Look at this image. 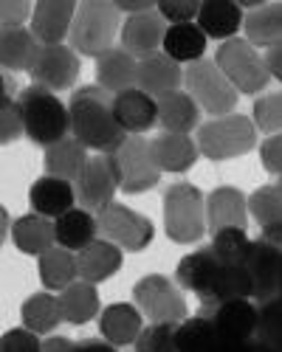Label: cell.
<instances>
[{
    "mask_svg": "<svg viewBox=\"0 0 282 352\" xmlns=\"http://www.w3.org/2000/svg\"><path fill=\"white\" fill-rule=\"evenodd\" d=\"M71 135L85 146V150H96L113 155L127 141V133L116 122L113 113V96L102 91L99 85L79 87L71 96Z\"/></svg>",
    "mask_w": 282,
    "mask_h": 352,
    "instance_id": "1",
    "label": "cell"
},
{
    "mask_svg": "<svg viewBox=\"0 0 282 352\" xmlns=\"http://www.w3.org/2000/svg\"><path fill=\"white\" fill-rule=\"evenodd\" d=\"M17 107H20V116H23L25 135L32 138L34 144H40V146L48 150V146L68 138V133H71V110L51 91H45V87L32 85V87H25V91H20Z\"/></svg>",
    "mask_w": 282,
    "mask_h": 352,
    "instance_id": "2",
    "label": "cell"
},
{
    "mask_svg": "<svg viewBox=\"0 0 282 352\" xmlns=\"http://www.w3.org/2000/svg\"><path fill=\"white\" fill-rule=\"evenodd\" d=\"M119 23H122V12L116 9V3H110V0H82L71 28L74 51L99 60L107 51H113Z\"/></svg>",
    "mask_w": 282,
    "mask_h": 352,
    "instance_id": "3",
    "label": "cell"
},
{
    "mask_svg": "<svg viewBox=\"0 0 282 352\" xmlns=\"http://www.w3.org/2000/svg\"><path fill=\"white\" fill-rule=\"evenodd\" d=\"M164 228L173 243L189 245L204 237L206 226V200L204 192L192 184H173L164 192Z\"/></svg>",
    "mask_w": 282,
    "mask_h": 352,
    "instance_id": "4",
    "label": "cell"
},
{
    "mask_svg": "<svg viewBox=\"0 0 282 352\" xmlns=\"http://www.w3.org/2000/svg\"><path fill=\"white\" fill-rule=\"evenodd\" d=\"M254 144H257V124L248 116H223L197 130V150L209 161L240 158Z\"/></svg>",
    "mask_w": 282,
    "mask_h": 352,
    "instance_id": "5",
    "label": "cell"
},
{
    "mask_svg": "<svg viewBox=\"0 0 282 352\" xmlns=\"http://www.w3.org/2000/svg\"><path fill=\"white\" fill-rule=\"evenodd\" d=\"M215 63L226 74V79L237 87V94H260L271 79L265 56H260L248 40H226L215 54Z\"/></svg>",
    "mask_w": 282,
    "mask_h": 352,
    "instance_id": "6",
    "label": "cell"
},
{
    "mask_svg": "<svg viewBox=\"0 0 282 352\" xmlns=\"http://www.w3.org/2000/svg\"><path fill=\"white\" fill-rule=\"evenodd\" d=\"M184 85L189 96L197 102V107H204L209 116H229L237 107V87L226 79V74L217 68V63L201 60L192 63L184 71Z\"/></svg>",
    "mask_w": 282,
    "mask_h": 352,
    "instance_id": "7",
    "label": "cell"
},
{
    "mask_svg": "<svg viewBox=\"0 0 282 352\" xmlns=\"http://www.w3.org/2000/svg\"><path fill=\"white\" fill-rule=\"evenodd\" d=\"M135 307L144 313L153 324H181L186 321V302L181 290L161 274H150L138 279L133 287Z\"/></svg>",
    "mask_w": 282,
    "mask_h": 352,
    "instance_id": "8",
    "label": "cell"
},
{
    "mask_svg": "<svg viewBox=\"0 0 282 352\" xmlns=\"http://www.w3.org/2000/svg\"><path fill=\"white\" fill-rule=\"evenodd\" d=\"M110 158H113V164H116V169H119L122 192H127V195L147 192L161 178V169H158V164L153 158V146H150V141H144L141 135H127V141Z\"/></svg>",
    "mask_w": 282,
    "mask_h": 352,
    "instance_id": "9",
    "label": "cell"
},
{
    "mask_svg": "<svg viewBox=\"0 0 282 352\" xmlns=\"http://www.w3.org/2000/svg\"><path fill=\"white\" fill-rule=\"evenodd\" d=\"M96 220H99V234L102 237L107 243H113V245L124 248V251H144L155 237L153 223L144 214L122 206V203H110L107 209L99 212Z\"/></svg>",
    "mask_w": 282,
    "mask_h": 352,
    "instance_id": "10",
    "label": "cell"
},
{
    "mask_svg": "<svg viewBox=\"0 0 282 352\" xmlns=\"http://www.w3.org/2000/svg\"><path fill=\"white\" fill-rule=\"evenodd\" d=\"M246 271L251 276V299L257 305L279 299L282 287V245L260 237L251 243V254L246 259Z\"/></svg>",
    "mask_w": 282,
    "mask_h": 352,
    "instance_id": "11",
    "label": "cell"
},
{
    "mask_svg": "<svg viewBox=\"0 0 282 352\" xmlns=\"http://www.w3.org/2000/svg\"><path fill=\"white\" fill-rule=\"evenodd\" d=\"M201 316H206L220 338L226 341H254L260 324V305L248 299H232L217 305H201Z\"/></svg>",
    "mask_w": 282,
    "mask_h": 352,
    "instance_id": "12",
    "label": "cell"
},
{
    "mask_svg": "<svg viewBox=\"0 0 282 352\" xmlns=\"http://www.w3.org/2000/svg\"><path fill=\"white\" fill-rule=\"evenodd\" d=\"M116 189H122L116 164L110 155H96L76 181V203H82V209L88 212H102L113 203Z\"/></svg>",
    "mask_w": 282,
    "mask_h": 352,
    "instance_id": "13",
    "label": "cell"
},
{
    "mask_svg": "<svg viewBox=\"0 0 282 352\" xmlns=\"http://www.w3.org/2000/svg\"><path fill=\"white\" fill-rule=\"evenodd\" d=\"M79 76V56L68 45H43L40 56L32 68L34 85L45 91H68Z\"/></svg>",
    "mask_w": 282,
    "mask_h": 352,
    "instance_id": "14",
    "label": "cell"
},
{
    "mask_svg": "<svg viewBox=\"0 0 282 352\" xmlns=\"http://www.w3.org/2000/svg\"><path fill=\"white\" fill-rule=\"evenodd\" d=\"M76 9L74 0H40L32 14V34L43 45H60L71 34Z\"/></svg>",
    "mask_w": 282,
    "mask_h": 352,
    "instance_id": "15",
    "label": "cell"
},
{
    "mask_svg": "<svg viewBox=\"0 0 282 352\" xmlns=\"http://www.w3.org/2000/svg\"><path fill=\"white\" fill-rule=\"evenodd\" d=\"M166 20L155 12H144L124 20L122 28V45L127 54L138 56V60H147V56L158 54V48H164V37H166Z\"/></svg>",
    "mask_w": 282,
    "mask_h": 352,
    "instance_id": "16",
    "label": "cell"
},
{
    "mask_svg": "<svg viewBox=\"0 0 282 352\" xmlns=\"http://www.w3.org/2000/svg\"><path fill=\"white\" fill-rule=\"evenodd\" d=\"M248 197L235 186H220L206 197V226L212 234L223 228H246Z\"/></svg>",
    "mask_w": 282,
    "mask_h": 352,
    "instance_id": "17",
    "label": "cell"
},
{
    "mask_svg": "<svg viewBox=\"0 0 282 352\" xmlns=\"http://www.w3.org/2000/svg\"><path fill=\"white\" fill-rule=\"evenodd\" d=\"M181 79H184L181 65L175 60H169L166 54H153V56H147V60H138L135 87L150 94L153 99H164L169 94H178Z\"/></svg>",
    "mask_w": 282,
    "mask_h": 352,
    "instance_id": "18",
    "label": "cell"
},
{
    "mask_svg": "<svg viewBox=\"0 0 282 352\" xmlns=\"http://www.w3.org/2000/svg\"><path fill=\"white\" fill-rule=\"evenodd\" d=\"M113 113H116V122L122 124L124 133H147L155 122H158V102L133 87V91H124L119 96H113Z\"/></svg>",
    "mask_w": 282,
    "mask_h": 352,
    "instance_id": "19",
    "label": "cell"
},
{
    "mask_svg": "<svg viewBox=\"0 0 282 352\" xmlns=\"http://www.w3.org/2000/svg\"><path fill=\"white\" fill-rule=\"evenodd\" d=\"M220 268H223V262L215 256V251L212 248H201V251H195V254H189V256H184L178 262L175 279H178L181 287L197 293L201 302H204L209 296V290H212Z\"/></svg>",
    "mask_w": 282,
    "mask_h": 352,
    "instance_id": "20",
    "label": "cell"
},
{
    "mask_svg": "<svg viewBox=\"0 0 282 352\" xmlns=\"http://www.w3.org/2000/svg\"><path fill=\"white\" fill-rule=\"evenodd\" d=\"M28 200H32L34 214H43L48 220H60L63 214H68L76 203V189L71 186V181H60L51 178V175H43V178L32 186L28 192Z\"/></svg>",
    "mask_w": 282,
    "mask_h": 352,
    "instance_id": "21",
    "label": "cell"
},
{
    "mask_svg": "<svg viewBox=\"0 0 282 352\" xmlns=\"http://www.w3.org/2000/svg\"><path fill=\"white\" fill-rule=\"evenodd\" d=\"M138 79V63L135 56L127 54L124 48H113L105 56H99L96 63V82L102 91H107L110 96H119L124 91H133Z\"/></svg>",
    "mask_w": 282,
    "mask_h": 352,
    "instance_id": "22",
    "label": "cell"
},
{
    "mask_svg": "<svg viewBox=\"0 0 282 352\" xmlns=\"http://www.w3.org/2000/svg\"><path fill=\"white\" fill-rule=\"evenodd\" d=\"M197 25L206 37L215 40H235V34L240 32V25H246L243 20V9L232 0H206L201 3V14H197Z\"/></svg>",
    "mask_w": 282,
    "mask_h": 352,
    "instance_id": "23",
    "label": "cell"
},
{
    "mask_svg": "<svg viewBox=\"0 0 282 352\" xmlns=\"http://www.w3.org/2000/svg\"><path fill=\"white\" fill-rule=\"evenodd\" d=\"M40 40L25 32V28H3L0 32V65L6 71H28L32 74L37 56H40Z\"/></svg>",
    "mask_w": 282,
    "mask_h": 352,
    "instance_id": "24",
    "label": "cell"
},
{
    "mask_svg": "<svg viewBox=\"0 0 282 352\" xmlns=\"http://www.w3.org/2000/svg\"><path fill=\"white\" fill-rule=\"evenodd\" d=\"M141 313L135 305H110L102 318H99V330L105 336L107 344L113 346H127V344H135L138 336L144 333L141 330Z\"/></svg>",
    "mask_w": 282,
    "mask_h": 352,
    "instance_id": "25",
    "label": "cell"
},
{
    "mask_svg": "<svg viewBox=\"0 0 282 352\" xmlns=\"http://www.w3.org/2000/svg\"><path fill=\"white\" fill-rule=\"evenodd\" d=\"M76 262H79V279L99 285L122 268V248L107 240H96L85 251H79Z\"/></svg>",
    "mask_w": 282,
    "mask_h": 352,
    "instance_id": "26",
    "label": "cell"
},
{
    "mask_svg": "<svg viewBox=\"0 0 282 352\" xmlns=\"http://www.w3.org/2000/svg\"><path fill=\"white\" fill-rule=\"evenodd\" d=\"M12 240L23 254L43 256L56 243V228L43 214H25V217H17L12 223Z\"/></svg>",
    "mask_w": 282,
    "mask_h": 352,
    "instance_id": "27",
    "label": "cell"
},
{
    "mask_svg": "<svg viewBox=\"0 0 282 352\" xmlns=\"http://www.w3.org/2000/svg\"><path fill=\"white\" fill-rule=\"evenodd\" d=\"M153 146V158L158 164L161 172H186L192 169V164L197 161V146L189 135H178V133H164L155 141H150Z\"/></svg>",
    "mask_w": 282,
    "mask_h": 352,
    "instance_id": "28",
    "label": "cell"
},
{
    "mask_svg": "<svg viewBox=\"0 0 282 352\" xmlns=\"http://www.w3.org/2000/svg\"><path fill=\"white\" fill-rule=\"evenodd\" d=\"M88 153L76 138H63L60 144H54L45 150V172L51 178H60V181H71L76 184L79 175L88 166Z\"/></svg>",
    "mask_w": 282,
    "mask_h": 352,
    "instance_id": "29",
    "label": "cell"
},
{
    "mask_svg": "<svg viewBox=\"0 0 282 352\" xmlns=\"http://www.w3.org/2000/svg\"><path fill=\"white\" fill-rule=\"evenodd\" d=\"M54 228H56V243H60V248L85 251L91 243H96L99 220L88 209H71L60 220H54Z\"/></svg>",
    "mask_w": 282,
    "mask_h": 352,
    "instance_id": "30",
    "label": "cell"
},
{
    "mask_svg": "<svg viewBox=\"0 0 282 352\" xmlns=\"http://www.w3.org/2000/svg\"><path fill=\"white\" fill-rule=\"evenodd\" d=\"M248 212L263 228L260 237L282 245V192L276 186H263L248 197Z\"/></svg>",
    "mask_w": 282,
    "mask_h": 352,
    "instance_id": "31",
    "label": "cell"
},
{
    "mask_svg": "<svg viewBox=\"0 0 282 352\" xmlns=\"http://www.w3.org/2000/svg\"><path fill=\"white\" fill-rule=\"evenodd\" d=\"M206 51V34L201 32L197 23H181V25H169L166 37H164V54L169 60L181 63H201Z\"/></svg>",
    "mask_w": 282,
    "mask_h": 352,
    "instance_id": "32",
    "label": "cell"
},
{
    "mask_svg": "<svg viewBox=\"0 0 282 352\" xmlns=\"http://www.w3.org/2000/svg\"><path fill=\"white\" fill-rule=\"evenodd\" d=\"M197 116H201V107L189 94H169L164 99H158V122L166 133H178L186 135L189 130L197 127Z\"/></svg>",
    "mask_w": 282,
    "mask_h": 352,
    "instance_id": "33",
    "label": "cell"
},
{
    "mask_svg": "<svg viewBox=\"0 0 282 352\" xmlns=\"http://www.w3.org/2000/svg\"><path fill=\"white\" fill-rule=\"evenodd\" d=\"M246 34L251 45L274 48L282 43V3L254 6L246 17Z\"/></svg>",
    "mask_w": 282,
    "mask_h": 352,
    "instance_id": "34",
    "label": "cell"
},
{
    "mask_svg": "<svg viewBox=\"0 0 282 352\" xmlns=\"http://www.w3.org/2000/svg\"><path fill=\"white\" fill-rule=\"evenodd\" d=\"M60 307L68 324H85L99 313V293L91 282H74L60 293Z\"/></svg>",
    "mask_w": 282,
    "mask_h": 352,
    "instance_id": "35",
    "label": "cell"
},
{
    "mask_svg": "<svg viewBox=\"0 0 282 352\" xmlns=\"http://www.w3.org/2000/svg\"><path fill=\"white\" fill-rule=\"evenodd\" d=\"M79 276V262L68 248H51L40 256V279L48 290H65Z\"/></svg>",
    "mask_w": 282,
    "mask_h": 352,
    "instance_id": "36",
    "label": "cell"
},
{
    "mask_svg": "<svg viewBox=\"0 0 282 352\" xmlns=\"http://www.w3.org/2000/svg\"><path fill=\"white\" fill-rule=\"evenodd\" d=\"M20 316H23L25 330H32V333H37V336L56 330V324H60V321H65V318H63L60 299H54L51 293H34L32 299H25Z\"/></svg>",
    "mask_w": 282,
    "mask_h": 352,
    "instance_id": "37",
    "label": "cell"
},
{
    "mask_svg": "<svg viewBox=\"0 0 282 352\" xmlns=\"http://www.w3.org/2000/svg\"><path fill=\"white\" fill-rule=\"evenodd\" d=\"M232 299H251V276L246 265H223L209 296L201 305H217V302H232Z\"/></svg>",
    "mask_w": 282,
    "mask_h": 352,
    "instance_id": "38",
    "label": "cell"
},
{
    "mask_svg": "<svg viewBox=\"0 0 282 352\" xmlns=\"http://www.w3.org/2000/svg\"><path fill=\"white\" fill-rule=\"evenodd\" d=\"M220 341V333L206 316L186 318L175 327V346L178 352H209Z\"/></svg>",
    "mask_w": 282,
    "mask_h": 352,
    "instance_id": "39",
    "label": "cell"
},
{
    "mask_svg": "<svg viewBox=\"0 0 282 352\" xmlns=\"http://www.w3.org/2000/svg\"><path fill=\"white\" fill-rule=\"evenodd\" d=\"M209 248L223 265H246V259L251 254V240L246 237L243 228H223L215 234Z\"/></svg>",
    "mask_w": 282,
    "mask_h": 352,
    "instance_id": "40",
    "label": "cell"
},
{
    "mask_svg": "<svg viewBox=\"0 0 282 352\" xmlns=\"http://www.w3.org/2000/svg\"><path fill=\"white\" fill-rule=\"evenodd\" d=\"M254 341H260L274 352H282V299H271L260 305V324Z\"/></svg>",
    "mask_w": 282,
    "mask_h": 352,
    "instance_id": "41",
    "label": "cell"
},
{
    "mask_svg": "<svg viewBox=\"0 0 282 352\" xmlns=\"http://www.w3.org/2000/svg\"><path fill=\"white\" fill-rule=\"evenodd\" d=\"M254 124L263 133H282V91L260 96L254 102Z\"/></svg>",
    "mask_w": 282,
    "mask_h": 352,
    "instance_id": "42",
    "label": "cell"
},
{
    "mask_svg": "<svg viewBox=\"0 0 282 352\" xmlns=\"http://www.w3.org/2000/svg\"><path fill=\"white\" fill-rule=\"evenodd\" d=\"M175 327L178 324H153V327H147L135 341V352H178Z\"/></svg>",
    "mask_w": 282,
    "mask_h": 352,
    "instance_id": "43",
    "label": "cell"
},
{
    "mask_svg": "<svg viewBox=\"0 0 282 352\" xmlns=\"http://www.w3.org/2000/svg\"><path fill=\"white\" fill-rule=\"evenodd\" d=\"M43 352H119L107 341H96V338H85V341H68L63 336L48 338L43 344Z\"/></svg>",
    "mask_w": 282,
    "mask_h": 352,
    "instance_id": "44",
    "label": "cell"
},
{
    "mask_svg": "<svg viewBox=\"0 0 282 352\" xmlns=\"http://www.w3.org/2000/svg\"><path fill=\"white\" fill-rule=\"evenodd\" d=\"M158 14L173 23V25H181V23H192L197 14H201V3H192V0H164L158 3Z\"/></svg>",
    "mask_w": 282,
    "mask_h": 352,
    "instance_id": "45",
    "label": "cell"
},
{
    "mask_svg": "<svg viewBox=\"0 0 282 352\" xmlns=\"http://www.w3.org/2000/svg\"><path fill=\"white\" fill-rule=\"evenodd\" d=\"M0 352H43V344L37 338V333L32 330H9L3 336V341H0Z\"/></svg>",
    "mask_w": 282,
    "mask_h": 352,
    "instance_id": "46",
    "label": "cell"
},
{
    "mask_svg": "<svg viewBox=\"0 0 282 352\" xmlns=\"http://www.w3.org/2000/svg\"><path fill=\"white\" fill-rule=\"evenodd\" d=\"M0 124H3V130H0V138H3L6 144L25 133V127H23V116H20L17 102H3V113H0Z\"/></svg>",
    "mask_w": 282,
    "mask_h": 352,
    "instance_id": "47",
    "label": "cell"
},
{
    "mask_svg": "<svg viewBox=\"0 0 282 352\" xmlns=\"http://www.w3.org/2000/svg\"><path fill=\"white\" fill-rule=\"evenodd\" d=\"M28 14H34V9L25 0H3L0 3V23H3V28H23Z\"/></svg>",
    "mask_w": 282,
    "mask_h": 352,
    "instance_id": "48",
    "label": "cell"
},
{
    "mask_svg": "<svg viewBox=\"0 0 282 352\" xmlns=\"http://www.w3.org/2000/svg\"><path fill=\"white\" fill-rule=\"evenodd\" d=\"M260 158H263L265 172H271V175H282V133H276V135H271L268 141H263V146H260Z\"/></svg>",
    "mask_w": 282,
    "mask_h": 352,
    "instance_id": "49",
    "label": "cell"
},
{
    "mask_svg": "<svg viewBox=\"0 0 282 352\" xmlns=\"http://www.w3.org/2000/svg\"><path fill=\"white\" fill-rule=\"evenodd\" d=\"M265 68H268V74H271L274 79L282 82V43L265 51Z\"/></svg>",
    "mask_w": 282,
    "mask_h": 352,
    "instance_id": "50",
    "label": "cell"
},
{
    "mask_svg": "<svg viewBox=\"0 0 282 352\" xmlns=\"http://www.w3.org/2000/svg\"><path fill=\"white\" fill-rule=\"evenodd\" d=\"M209 352H254V341H226V338H220Z\"/></svg>",
    "mask_w": 282,
    "mask_h": 352,
    "instance_id": "51",
    "label": "cell"
},
{
    "mask_svg": "<svg viewBox=\"0 0 282 352\" xmlns=\"http://www.w3.org/2000/svg\"><path fill=\"white\" fill-rule=\"evenodd\" d=\"M276 189H279V192H282V178H279V184H276Z\"/></svg>",
    "mask_w": 282,
    "mask_h": 352,
    "instance_id": "52",
    "label": "cell"
},
{
    "mask_svg": "<svg viewBox=\"0 0 282 352\" xmlns=\"http://www.w3.org/2000/svg\"><path fill=\"white\" fill-rule=\"evenodd\" d=\"M279 299H282V287H279Z\"/></svg>",
    "mask_w": 282,
    "mask_h": 352,
    "instance_id": "53",
    "label": "cell"
}]
</instances>
